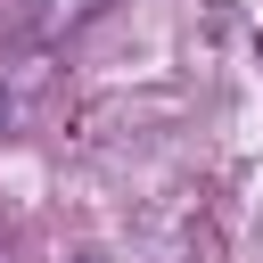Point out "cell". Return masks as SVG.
Wrapping results in <instances>:
<instances>
[]
</instances>
